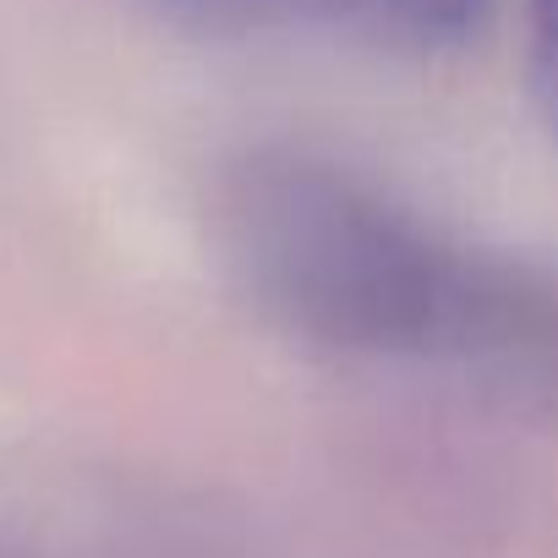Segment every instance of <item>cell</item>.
<instances>
[{
	"label": "cell",
	"instance_id": "7a4b0ae2",
	"mask_svg": "<svg viewBox=\"0 0 558 558\" xmlns=\"http://www.w3.org/2000/svg\"><path fill=\"white\" fill-rule=\"evenodd\" d=\"M165 7L208 34H313L427 56L465 45L487 23L493 0H165Z\"/></svg>",
	"mask_w": 558,
	"mask_h": 558
},
{
	"label": "cell",
	"instance_id": "3957f363",
	"mask_svg": "<svg viewBox=\"0 0 558 558\" xmlns=\"http://www.w3.org/2000/svg\"><path fill=\"white\" fill-rule=\"evenodd\" d=\"M525 77L542 121L558 137V0H531L525 12Z\"/></svg>",
	"mask_w": 558,
	"mask_h": 558
},
{
	"label": "cell",
	"instance_id": "6da1fadb",
	"mask_svg": "<svg viewBox=\"0 0 558 558\" xmlns=\"http://www.w3.org/2000/svg\"><path fill=\"white\" fill-rule=\"evenodd\" d=\"M208 219L241 296L307 345L558 384V274L444 230L367 170L252 148Z\"/></svg>",
	"mask_w": 558,
	"mask_h": 558
}]
</instances>
